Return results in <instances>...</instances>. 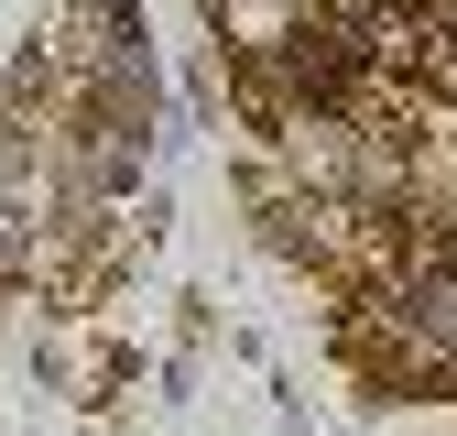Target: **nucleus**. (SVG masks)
<instances>
[{
    "label": "nucleus",
    "instance_id": "obj_1",
    "mask_svg": "<svg viewBox=\"0 0 457 436\" xmlns=\"http://www.w3.org/2000/svg\"><path fill=\"white\" fill-rule=\"evenodd\" d=\"M414 339L457 349V272H425V284H414Z\"/></svg>",
    "mask_w": 457,
    "mask_h": 436
},
{
    "label": "nucleus",
    "instance_id": "obj_2",
    "mask_svg": "<svg viewBox=\"0 0 457 436\" xmlns=\"http://www.w3.org/2000/svg\"><path fill=\"white\" fill-rule=\"evenodd\" d=\"M207 12H218V33H251V44H283V22H295L283 0H207Z\"/></svg>",
    "mask_w": 457,
    "mask_h": 436
}]
</instances>
